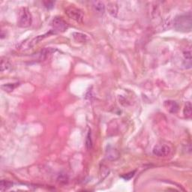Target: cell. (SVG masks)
Masks as SVG:
<instances>
[{"mask_svg":"<svg viewBox=\"0 0 192 192\" xmlns=\"http://www.w3.org/2000/svg\"><path fill=\"white\" fill-rule=\"evenodd\" d=\"M65 13L70 18L77 23H82L83 20V14L80 9L75 7V5H70L65 9Z\"/></svg>","mask_w":192,"mask_h":192,"instance_id":"obj_3","label":"cell"},{"mask_svg":"<svg viewBox=\"0 0 192 192\" xmlns=\"http://www.w3.org/2000/svg\"><path fill=\"white\" fill-rule=\"evenodd\" d=\"M134 173H135V171H133V172H131V173H129L125 174V175L122 176V178H123L124 180H129L130 179H131L132 177L134 176Z\"/></svg>","mask_w":192,"mask_h":192,"instance_id":"obj_14","label":"cell"},{"mask_svg":"<svg viewBox=\"0 0 192 192\" xmlns=\"http://www.w3.org/2000/svg\"><path fill=\"white\" fill-rule=\"evenodd\" d=\"M51 26L54 32H63L68 28V25L60 17H56L51 22Z\"/></svg>","mask_w":192,"mask_h":192,"instance_id":"obj_4","label":"cell"},{"mask_svg":"<svg viewBox=\"0 0 192 192\" xmlns=\"http://www.w3.org/2000/svg\"><path fill=\"white\" fill-rule=\"evenodd\" d=\"M44 5L45 7L47 8V9H52V8H54V2H44Z\"/></svg>","mask_w":192,"mask_h":192,"instance_id":"obj_15","label":"cell"},{"mask_svg":"<svg viewBox=\"0 0 192 192\" xmlns=\"http://www.w3.org/2000/svg\"><path fill=\"white\" fill-rule=\"evenodd\" d=\"M12 185L13 183H11L10 182L5 181V180H2L1 183H0V190L1 191H4V190L11 188Z\"/></svg>","mask_w":192,"mask_h":192,"instance_id":"obj_10","label":"cell"},{"mask_svg":"<svg viewBox=\"0 0 192 192\" xmlns=\"http://www.w3.org/2000/svg\"><path fill=\"white\" fill-rule=\"evenodd\" d=\"M73 37L77 42L83 43L87 42L89 41V38L86 35L83 33H80V32H74Z\"/></svg>","mask_w":192,"mask_h":192,"instance_id":"obj_7","label":"cell"},{"mask_svg":"<svg viewBox=\"0 0 192 192\" xmlns=\"http://www.w3.org/2000/svg\"><path fill=\"white\" fill-rule=\"evenodd\" d=\"M191 104L190 102H188L186 104H185V107L184 108V115L186 118L189 119V118L191 117V113H192V110H191Z\"/></svg>","mask_w":192,"mask_h":192,"instance_id":"obj_9","label":"cell"},{"mask_svg":"<svg viewBox=\"0 0 192 192\" xmlns=\"http://www.w3.org/2000/svg\"><path fill=\"white\" fill-rule=\"evenodd\" d=\"M32 15L30 10L27 8H22L19 11L18 25L23 28H26L31 26Z\"/></svg>","mask_w":192,"mask_h":192,"instance_id":"obj_2","label":"cell"},{"mask_svg":"<svg viewBox=\"0 0 192 192\" xmlns=\"http://www.w3.org/2000/svg\"><path fill=\"white\" fill-rule=\"evenodd\" d=\"M174 27L176 30L181 32H189L192 29L191 13L184 14L178 16L174 20Z\"/></svg>","mask_w":192,"mask_h":192,"instance_id":"obj_1","label":"cell"},{"mask_svg":"<svg viewBox=\"0 0 192 192\" xmlns=\"http://www.w3.org/2000/svg\"><path fill=\"white\" fill-rule=\"evenodd\" d=\"M86 146L87 149H91L93 148V140H92L91 131H89L86 136Z\"/></svg>","mask_w":192,"mask_h":192,"instance_id":"obj_11","label":"cell"},{"mask_svg":"<svg viewBox=\"0 0 192 192\" xmlns=\"http://www.w3.org/2000/svg\"><path fill=\"white\" fill-rule=\"evenodd\" d=\"M11 65L9 63V61L7 59H2L1 61V71L4 72V71L8 70L10 68Z\"/></svg>","mask_w":192,"mask_h":192,"instance_id":"obj_12","label":"cell"},{"mask_svg":"<svg viewBox=\"0 0 192 192\" xmlns=\"http://www.w3.org/2000/svg\"><path fill=\"white\" fill-rule=\"evenodd\" d=\"M153 154L159 157H166L171 152V148L168 145L158 144L153 149Z\"/></svg>","mask_w":192,"mask_h":192,"instance_id":"obj_5","label":"cell"},{"mask_svg":"<svg viewBox=\"0 0 192 192\" xmlns=\"http://www.w3.org/2000/svg\"><path fill=\"white\" fill-rule=\"evenodd\" d=\"M18 85V83H14V84H11V83H9V84H5L4 86H2V89H5V91H8L10 92L12 91L14 88H16V86Z\"/></svg>","mask_w":192,"mask_h":192,"instance_id":"obj_13","label":"cell"},{"mask_svg":"<svg viewBox=\"0 0 192 192\" xmlns=\"http://www.w3.org/2000/svg\"><path fill=\"white\" fill-rule=\"evenodd\" d=\"M164 107L171 113H176L179 110L178 104L174 101H166L164 102Z\"/></svg>","mask_w":192,"mask_h":192,"instance_id":"obj_6","label":"cell"},{"mask_svg":"<svg viewBox=\"0 0 192 192\" xmlns=\"http://www.w3.org/2000/svg\"><path fill=\"white\" fill-rule=\"evenodd\" d=\"M93 8H94L95 11L98 14H104V10H105V6H104V3L101 2H95L93 3Z\"/></svg>","mask_w":192,"mask_h":192,"instance_id":"obj_8","label":"cell"}]
</instances>
